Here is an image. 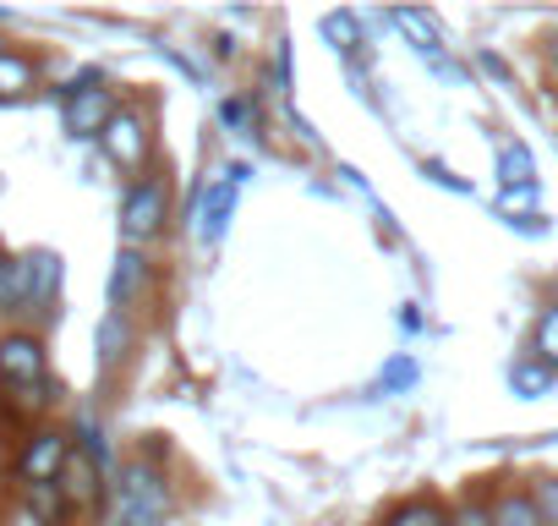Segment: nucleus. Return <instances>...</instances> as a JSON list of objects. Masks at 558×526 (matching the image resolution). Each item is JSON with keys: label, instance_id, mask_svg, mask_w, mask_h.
I'll return each instance as SVG.
<instances>
[{"label": "nucleus", "instance_id": "obj_13", "mask_svg": "<svg viewBox=\"0 0 558 526\" xmlns=\"http://www.w3.org/2000/svg\"><path fill=\"white\" fill-rule=\"evenodd\" d=\"M553 384H558V373H553V368H542L531 351L509 362V390H514L520 401H542V395H553Z\"/></svg>", "mask_w": 558, "mask_h": 526}, {"label": "nucleus", "instance_id": "obj_26", "mask_svg": "<svg viewBox=\"0 0 558 526\" xmlns=\"http://www.w3.org/2000/svg\"><path fill=\"white\" fill-rule=\"evenodd\" d=\"M274 94H291V39L274 45Z\"/></svg>", "mask_w": 558, "mask_h": 526}, {"label": "nucleus", "instance_id": "obj_21", "mask_svg": "<svg viewBox=\"0 0 558 526\" xmlns=\"http://www.w3.org/2000/svg\"><path fill=\"white\" fill-rule=\"evenodd\" d=\"M449 526H493V488H471L449 504Z\"/></svg>", "mask_w": 558, "mask_h": 526}, {"label": "nucleus", "instance_id": "obj_6", "mask_svg": "<svg viewBox=\"0 0 558 526\" xmlns=\"http://www.w3.org/2000/svg\"><path fill=\"white\" fill-rule=\"evenodd\" d=\"M246 165H225V176L219 181H203L197 187V203H192V219H197V241H219L225 230H230V214H235V198H241V187H246Z\"/></svg>", "mask_w": 558, "mask_h": 526}, {"label": "nucleus", "instance_id": "obj_16", "mask_svg": "<svg viewBox=\"0 0 558 526\" xmlns=\"http://www.w3.org/2000/svg\"><path fill=\"white\" fill-rule=\"evenodd\" d=\"M34 83H39V61H34V56L0 50V99H23Z\"/></svg>", "mask_w": 558, "mask_h": 526}, {"label": "nucleus", "instance_id": "obj_4", "mask_svg": "<svg viewBox=\"0 0 558 526\" xmlns=\"http://www.w3.org/2000/svg\"><path fill=\"white\" fill-rule=\"evenodd\" d=\"M61 99H66V132H72V138H99V132L110 127V116L121 110L116 88H105L99 72H77V77L61 88Z\"/></svg>", "mask_w": 558, "mask_h": 526}, {"label": "nucleus", "instance_id": "obj_1", "mask_svg": "<svg viewBox=\"0 0 558 526\" xmlns=\"http://www.w3.org/2000/svg\"><path fill=\"white\" fill-rule=\"evenodd\" d=\"M154 455H159V444H148L137 461H126L121 477L110 482V493H116V526H165L170 521L175 493H170V477H165V466Z\"/></svg>", "mask_w": 558, "mask_h": 526}, {"label": "nucleus", "instance_id": "obj_22", "mask_svg": "<svg viewBox=\"0 0 558 526\" xmlns=\"http://www.w3.org/2000/svg\"><path fill=\"white\" fill-rule=\"evenodd\" d=\"M257 116H263L257 94H246V99H225V105H219V121H225L230 132H246V127H257Z\"/></svg>", "mask_w": 558, "mask_h": 526}, {"label": "nucleus", "instance_id": "obj_8", "mask_svg": "<svg viewBox=\"0 0 558 526\" xmlns=\"http://www.w3.org/2000/svg\"><path fill=\"white\" fill-rule=\"evenodd\" d=\"M105 493H110L105 471L72 450V461H66V471H61V499H66V510H83V515H88V510H99Z\"/></svg>", "mask_w": 558, "mask_h": 526}, {"label": "nucleus", "instance_id": "obj_18", "mask_svg": "<svg viewBox=\"0 0 558 526\" xmlns=\"http://www.w3.org/2000/svg\"><path fill=\"white\" fill-rule=\"evenodd\" d=\"M318 28H324L329 50H335V56H345V61L356 67V56H362V34H356V17H351V12H329V17L318 23Z\"/></svg>", "mask_w": 558, "mask_h": 526}, {"label": "nucleus", "instance_id": "obj_2", "mask_svg": "<svg viewBox=\"0 0 558 526\" xmlns=\"http://www.w3.org/2000/svg\"><path fill=\"white\" fill-rule=\"evenodd\" d=\"M165 225H170V176L148 170V176L126 181V192H121V241L143 252Z\"/></svg>", "mask_w": 558, "mask_h": 526}, {"label": "nucleus", "instance_id": "obj_11", "mask_svg": "<svg viewBox=\"0 0 558 526\" xmlns=\"http://www.w3.org/2000/svg\"><path fill=\"white\" fill-rule=\"evenodd\" d=\"M493 526H542V510H536V493L531 488H493Z\"/></svg>", "mask_w": 558, "mask_h": 526}, {"label": "nucleus", "instance_id": "obj_32", "mask_svg": "<svg viewBox=\"0 0 558 526\" xmlns=\"http://www.w3.org/2000/svg\"><path fill=\"white\" fill-rule=\"evenodd\" d=\"M553 308H558V280H553Z\"/></svg>", "mask_w": 558, "mask_h": 526}, {"label": "nucleus", "instance_id": "obj_30", "mask_svg": "<svg viewBox=\"0 0 558 526\" xmlns=\"http://www.w3.org/2000/svg\"><path fill=\"white\" fill-rule=\"evenodd\" d=\"M514 230H525V236H542L547 225H542V214H520V219H509Z\"/></svg>", "mask_w": 558, "mask_h": 526}, {"label": "nucleus", "instance_id": "obj_25", "mask_svg": "<svg viewBox=\"0 0 558 526\" xmlns=\"http://www.w3.org/2000/svg\"><path fill=\"white\" fill-rule=\"evenodd\" d=\"M531 203H536V187H504V198H498L504 219H520V214H531Z\"/></svg>", "mask_w": 558, "mask_h": 526}, {"label": "nucleus", "instance_id": "obj_12", "mask_svg": "<svg viewBox=\"0 0 558 526\" xmlns=\"http://www.w3.org/2000/svg\"><path fill=\"white\" fill-rule=\"evenodd\" d=\"M94 351H99V373H110V368L132 351V324H126V313H105V319H99Z\"/></svg>", "mask_w": 558, "mask_h": 526}, {"label": "nucleus", "instance_id": "obj_9", "mask_svg": "<svg viewBox=\"0 0 558 526\" xmlns=\"http://www.w3.org/2000/svg\"><path fill=\"white\" fill-rule=\"evenodd\" d=\"M148 258L137 252V247H121L116 252V270H110V313H126L143 291H148Z\"/></svg>", "mask_w": 558, "mask_h": 526}, {"label": "nucleus", "instance_id": "obj_19", "mask_svg": "<svg viewBox=\"0 0 558 526\" xmlns=\"http://www.w3.org/2000/svg\"><path fill=\"white\" fill-rule=\"evenodd\" d=\"M531 357L558 373V308H553V302H547V308L536 313V324H531Z\"/></svg>", "mask_w": 558, "mask_h": 526}, {"label": "nucleus", "instance_id": "obj_27", "mask_svg": "<svg viewBox=\"0 0 558 526\" xmlns=\"http://www.w3.org/2000/svg\"><path fill=\"white\" fill-rule=\"evenodd\" d=\"M422 176H427V181H438V187H449V192H471V181H460V176H454V170H444L438 159H422Z\"/></svg>", "mask_w": 558, "mask_h": 526}, {"label": "nucleus", "instance_id": "obj_23", "mask_svg": "<svg viewBox=\"0 0 558 526\" xmlns=\"http://www.w3.org/2000/svg\"><path fill=\"white\" fill-rule=\"evenodd\" d=\"M411 384H416V362H411V357H400V362H389V368H384L378 395H395V390H411Z\"/></svg>", "mask_w": 558, "mask_h": 526}, {"label": "nucleus", "instance_id": "obj_28", "mask_svg": "<svg viewBox=\"0 0 558 526\" xmlns=\"http://www.w3.org/2000/svg\"><path fill=\"white\" fill-rule=\"evenodd\" d=\"M159 61H170V67H175V72H181L186 83H203V72H197V61H186L181 50H170V45H159Z\"/></svg>", "mask_w": 558, "mask_h": 526}, {"label": "nucleus", "instance_id": "obj_3", "mask_svg": "<svg viewBox=\"0 0 558 526\" xmlns=\"http://www.w3.org/2000/svg\"><path fill=\"white\" fill-rule=\"evenodd\" d=\"M99 148L110 154L116 170H126L132 181L148 176V159H154V116L143 105H121L110 116V127L99 132Z\"/></svg>", "mask_w": 558, "mask_h": 526}, {"label": "nucleus", "instance_id": "obj_31", "mask_svg": "<svg viewBox=\"0 0 558 526\" xmlns=\"http://www.w3.org/2000/svg\"><path fill=\"white\" fill-rule=\"evenodd\" d=\"M547 61H553V72H558V34H553V45H547Z\"/></svg>", "mask_w": 558, "mask_h": 526}, {"label": "nucleus", "instance_id": "obj_7", "mask_svg": "<svg viewBox=\"0 0 558 526\" xmlns=\"http://www.w3.org/2000/svg\"><path fill=\"white\" fill-rule=\"evenodd\" d=\"M66 461H72V433L66 428H34L23 439V450H17V477H23V488L61 482Z\"/></svg>", "mask_w": 558, "mask_h": 526}, {"label": "nucleus", "instance_id": "obj_17", "mask_svg": "<svg viewBox=\"0 0 558 526\" xmlns=\"http://www.w3.org/2000/svg\"><path fill=\"white\" fill-rule=\"evenodd\" d=\"M498 181L504 187H536V159L525 143H498Z\"/></svg>", "mask_w": 558, "mask_h": 526}, {"label": "nucleus", "instance_id": "obj_5", "mask_svg": "<svg viewBox=\"0 0 558 526\" xmlns=\"http://www.w3.org/2000/svg\"><path fill=\"white\" fill-rule=\"evenodd\" d=\"M0 384H7L12 395H28V390L50 384V357H45L39 335H28V330L0 335Z\"/></svg>", "mask_w": 558, "mask_h": 526}, {"label": "nucleus", "instance_id": "obj_20", "mask_svg": "<svg viewBox=\"0 0 558 526\" xmlns=\"http://www.w3.org/2000/svg\"><path fill=\"white\" fill-rule=\"evenodd\" d=\"M28 308V280H23V258L0 252V313Z\"/></svg>", "mask_w": 558, "mask_h": 526}, {"label": "nucleus", "instance_id": "obj_10", "mask_svg": "<svg viewBox=\"0 0 558 526\" xmlns=\"http://www.w3.org/2000/svg\"><path fill=\"white\" fill-rule=\"evenodd\" d=\"M23 280H28V308H39V313H50V302H56V291H61V258L56 252H28L23 258Z\"/></svg>", "mask_w": 558, "mask_h": 526}, {"label": "nucleus", "instance_id": "obj_14", "mask_svg": "<svg viewBox=\"0 0 558 526\" xmlns=\"http://www.w3.org/2000/svg\"><path fill=\"white\" fill-rule=\"evenodd\" d=\"M23 510L34 515V526H61L72 510H66V499H61V482H34V488H23Z\"/></svg>", "mask_w": 558, "mask_h": 526}, {"label": "nucleus", "instance_id": "obj_24", "mask_svg": "<svg viewBox=\"0 0 558 526\" xmlns=\"http://www.w3.org/2000/svg\"><path fill=\"white\" fill-rule=\"evenodd\" d=\"M531 493H536L542 526H558V477H536V482H531Z\"/></svg>", "mask_w": 558, "mask_h": 526}, {"label": "nucleus", "instance_id": "obj_15", "mask_svg": "<svg viewBox=\"0 0 558 526\" xmlns=\"http://www.w3.org/2000/svg\"><path fill=\"white\" fill-rule=\"evenodd\" d=\"M384 526H449V510H444L433 493H416V499L395 504V510L384 515Z\"/></svg>", "mask_w": 558, "mask_h": 526}, {"label": "nucleus", "instance_id": "obj_29", "mask_svg": "<svg viewBox=\"0 0 558 526\" xmlns=\"http://www.w3.org/2000/svg\"><path fill=\"white\" fill-rule=\"evenodd\" d=\"M476 61H482V72H493L498 83H509V67H504V56H493V50H482Z\"/></svg>", "mask_w": 558, "mask_h": 526}]
</instances>
